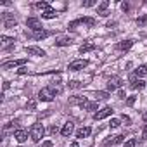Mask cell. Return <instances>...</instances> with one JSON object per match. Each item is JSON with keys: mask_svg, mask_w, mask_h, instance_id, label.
I'll list each match as a JSON object with an SVG mask.
<instances>
[{"mask_svg": "<svg viewBox=\"0 0 147 147\" xmlns=\"http://www.w3.org/2000/svg\"><path fill=\"white\" fill-rule=\"evenodd\" d=\"M43 135H45V128H43V125H42V123H35V125L31 126V130H30V137H31V140H33V142H40V140L43 138Z\"/></svg>", "mask_w": 147, "mask_h": 147, "instance_id": "1", "label": "cell"}, {"mask_svg": "<svg viewBox=\"0 0 147 147\" xmlns=\"http://www.w3.org/2000/svg\"><path fill=\"white\" fill-rule=\"evenodd\" d=\"M95 23H97V21H95L94 18H80V19H75V21H71L67 28H69V30H75V28H76L78 24H87V26H95Z\"/></svg>", "mask_w": 147, "mask_h": 147, "instance_id": "2", "label": "cell"}, {"mask_svg": "<svg viewBox=\"0 0 147 147\" xmlns=\"http://www.w3.org/2000/svg\"><path fill=\"white\" fill-rule=\"evenodd\" d=\"M88 66V61L87 59H76V61H73V62H69V71H80V69H83V67H87Z\"/></svg>", "mask_w": 147, "mask_h": 147, "instance_id": "3", "label": "cell"}, {"mask_svg": "<svg viewBox=\"0 0 147 147\" xmlns=\"http://www.w3.org/2000/svg\"><path fill=\"white\" fill-rule=\"evenodd\" d=\"M54 94L50 92V88L47 87V88H42L40 92H38V100H43V102H52L54 100Z\"/></svg>", "mask_w": 147, "mask_h": 147, "instance_id": "4", "label": "cell"}, {"mask_svg": "<svg viewBox=\"0 0 147 147\" xmlns=\"http://www.w3.org/2000/svg\"><path fill=\"white\" fill-rule=\"evenodd\" d=\"M121 85H123V80L119 78V76H113V78H109L107 80V90H116V88H121Z\"/></svg>", "mask_w": 147, "mask_h": 147, "instance_id": "5", "label": "cell"}, {"mask_svg": "<svg viewBox=\"0 0 147 147\" xmlns=\"http://www.w3.org/2000/svg\"><path fill=\"white\" fill-rule=\"evenodd\" d=\"M114 111H113V107H104V109H100V111H97L95 114H94V119L95 121H100V119H104V118H107V116H111Z\"/></svg>", "mask_w": 147, "mask_h": 147, "instance_id": "6", "label": "cell"}, {"mask_svg": "<svg viewBox=\"0 0 147 147\" xmlns=\"http://www.w3.org/2000/svg\"><path fill=\"white\" fill-rule=\"evenodd\" d=\"M26 26L31 28L35 33H36V31H42V23H40V19H36V18H28V19H26Z\"/></svg>", "mask_w": 147, "mask_h": 147, "instance_id": "7", "label": "cell"}, {"mask_svg": "<svg viewBox=\"0 0 147 147\" xmlns=\"http://www.w3.org/2000/svg\"><path fill=\"white\" fill-rule=\"evenodd\" d=\"M28 61L26 59H16V61H7L2 64V69H12V67H18V66H24Z\"/></svg>", "mask_w": 147, "mask_h": 147, "instance_id": "8", "label": "cell"}, {"mask_svg": "<svg viewBox=\"0 0 147 147\" xmlns=\"http://www.w3.org/2000/svg\"><path fill=\"white\" fill-rule=\"evenodd\" d=\"M11 45H14V38L12 36H7V35L0 36V47H2V50H7Z\"/></svg>", "mask_w": 147, "mask_h": 147, "instance_id": "9", "label": "cell"}, {"mask_svg": "<svg viewBox=\"0 0 147 147\" xmlns=\"http://www.w3.org/2000/svg\"><path fill=\"white\" fill-rule=\"evenodd\" d=\"M73 131H75V123H73V121H67V123H64V126H62V130H61L62 137H69Z\"/></svg>", "mask_w": 147, "mask_h": 147, "instance_id": "10", "label": "cell"}, {"mask_svg": "<svg viewBox=\"0 0 147 147\" xmlns=\"http://www.w3.org/2000/svg\"><path fill=\"white\" fill-rule=\"evenodd\" d=\"M2 21H4V24H5V28H14L16 26V19L9 14V12H5V14H2Z\"/></svg>", "mask_w": 147, "mask_h": 147, "instance_id": "11", "label": "cell"}, {"mask_svg": "<svg viewBox=\"0 0 147 147\" xmlns=\"http://www.w3.org/2000/svg\"><path fill=\"white\" fill-rule=\"evenodd\" d=\"M26 52H28V54H31V55H38V57H43V55H45V50H43V49H40V47H35V45L26 47Z\"/></svg>", "mask_w": 147, "mask_h": 147, "instance_id": "12", "label": "cell"}, {"mask_svg": "<svg viewBox=\"0 0 147 147\" xmlns=\"http://www.w3.org/2000/svg\"><path fill=\"white\" fill-rule=\"evenodd\" d=\"M14 138H16L19 144H23V142L28 138V131H24V130H16V131H14Z\"/></svg>", "mask_w": 147, "mask_h": 147, "instance_id": "13", "label": "cell"}, {"mask_svg": "<svg viewBox=\"0 0 147 147\" xmlns=\"http://www.w3.org/2000/svg\"><path fill=\"white\" fill-rule=\"evenodd\" d=\"M71 43H73V38H71V36H62V38H59V40L55 42L57 47H67V45H71Z\"/></svg>", "mask_w": 147, "mask_h": 147, "instance_id": "14", "label": "cell"}, {"mask_svg": "<svg viewBox=\"0 0 147 147\" xmlns=\"http://www.w3.org/2000/svg\"><path fill=\"white\" fill-rule=\"evenodd\" d=\"M107 7H109V2H107V0H104V2H100V4H99L97 12H99L100 16H107Z\"/></svg>", "mask_w": 147, "mask_h": 147, "instance_id": "15", "label": "cell"}, {"mask_svg": "<svg viewBox=\"0 0 147 147\" xmlns=\"http://www.w3.org/2000/svg\"><path fill=\"white\" fill-rule=\"evenodd\" d=\"M131 45H133V40H125V42H119L118 43V50H130L131 49Z\"/></svg>", "mask_w": 147, "mask_h": 147, "instance_id": "16", "label": "cell"}, {"mask_svg": "<svg viewBox=\"0 0 147 147\" xmlns=\"http://www.w3.org/2000/svg\"><path fill=\"white\" fill-rule=\"evenodd\" d=\"M97 107H99L97 100H95V102H90V100H87V102L82 106V109H83V111H97Z\"/></svg>", "mask_w": 147, "mask_h": 147, "instance_id": "17", "label": "cell"}, {"mask_svg": "<svg viewBox=\"0 0 147 147\" xmlns=\"http://www.w3.org/2000/svg\"><path fill=\"white\" fill-rule=\"evenodd\" d=\"M18 126H19V121H18V119H12V121H9V123L5 125L4 131H11V130H14V131H16V130H19Z\"/></svg>", "mask_w": 147, "mask_h": 147, "instance_id": "18", "label": "cell"}, {"mask_svg": "<svg viewBox=\"0 0 147 147\" xmlns=\"http://www.w3.org/2000/svg\"><path fill=\"white\" fill-rule=\"evenodd\" d=\"M90 131H92V130H90L88 126H83V128H80V130L76 131V138H85V137L90 135Z\"/></svg>", "mask_w": 147, "mask_h": 147, "instance_id": "19", "label": "cell"}, {"mask_svg": "<svg viewBox=\"0 0 147 147\" xmlns=\"http://www.w3.org/2000/svg\"><path fill=\"white\" fill-rule=\"evenodd\" d=\"M94 49H95V45H94L92 42H87V43H83V45L80 47V52L85 54V52H90V50H94Z\"/></svg>", "mask_w": 147, "mask_h": 147, "instance_id": "20", "label": "cell"}, {"mask_svg": "<svg viewBox=\"0 0 147 147\" xmlns=\"http://www.w3.org/2000/svg\"><path fill=\"white\" fill-rule=\"evenodd\" d=\"M55 16H57V14H55V11H54V9H47V11L42 14V18H43V19H54Z\"/></svg>", "mask_w": 147, "mask_h": 147, "instance_id": "21", "label": "cell"}, {"mask_svg": "<svg viewBox=\"0 0 147 147\" xmlns=\"http://www.w3.org/2000/svg\"><path fill=\"white\" fill-rule=\"evenodd\" d=\"M145 87V82H142V80H135V82H131V88L133 90H142Z\"/></svg>", "mask_w": 147, "mask_h": 147, "instance_id": "22", "label": "cell"}, {"mask_svg": "<svg viewBox=\"0 0 147 147\" xmlns=\"http://www.w3.org/2000/svg\"><path fill=\"white\" fill-rule=\"evenodd\" d=\"M135 75H137V76H140V78H142V76H145V75H147V66H145V64H144V66H138V69L135 71Z\"/></svg>", "mask_w": 147, "mask_h": 147, "instance_id": "23", "label": "cell"}, {"mask_svg": "<svg viewBox=\"0 0 147 147\" xmlns=\"http://www.w3.org/2000/svg\"><path fill=\"white\" fill-rule=\"evenodd\" d=\"M94 97H95V100H104V99L109 97V92H95Z\"/></svg>", "mask_w": 147, "mask_h": 147, "instance_id": "24", "label": "cell"}, {"mask_svg": "<svg viewBox=\"0 0 147 147\" xmlns=\"http://www.w3.org/2000/svg\"><path fill=\"white\" fill-rule=\"evenodd\" d=\"M49 35H50L49 31H43V30H42V31H36V33H35V38H36V40H43V38H47Z\"/></svg>", "mask_w": 147, "mask_h": 147, "instance_id": "25", "label": "cell"}, {"mask_svg": "<svg viewBox=\"0 0 147 147\" xmlns=\"http://www.w3.org/2000/svg\"><path fill=\"white\" fill-rule=\"evenodd\" d=\"M49 88H50V92H52L54 95H55V94H61V92H62V87H61V85H57V83H55V85H50Z\"/></svg>", "mask_w": 147, "mask_h": 147, "instance_id": "26", "label": "cell"}, {"mask_svg": "<svg viewBox=\"0 0 147 147\" xmlns=\"http://www.w3.org/2000/svg\"><path fill=\"white\" fill-rule=\"evenodd\" d=\"M137 24H138V26H145V24H147V14L137 18Z\"/></svg>", "mask_w": 147, "mask_h": 147, "instance_id": "27", "label": "cell"}, {"mask_svg": "<svg viewBox=\"0 0 147 147\" xmlns=\"http://www.w3.org/2000/svg\"><path fill=\"white\" fill-rule=\"evenodd\" d=\"M67 87H69V88H82L83 83H80V82H76V80H73V82L67 83Z\"/></svg>", "mask_w": 147, "mask_h": 147, "instance_id": "28", "label": "cell"}, {"mask_svg": "<svg viewBox=\"0 0 147 147\" xmlns=\"http://www.w3.org/2000/svg\"><path fill=\"white\" fill-rule=\"evenodd\" d=\"M36 9H40V11H43V12H45V11H47V9H50V7H49V4H47V2H38V4H36Z\"/></svg>", "mask_w": 147, "mask_h": 147, "instance_id": "29", "label": "cell"}, {"mask_svg": "<svg viewBox=\"0 0 147 147\" xmlns=\"http://www.w3.org/2000/svg\"><path fill=\"white\" fill-rule=\"evenodd\" d=\"M116 144V137H109L107 140H104V147H109V145H114Z\"/></svg>", "mask_w": 147, "mask_h": 147, "instance_id": "30", "label": "cell"}, {"mask_svg": "<svg viewBox=\"0 0 147 147\" xmlns=\"http://www.w3.org/2000/svg\"><path fill=\"white\" fill-rule=\"evenodd\" d=\"M119 125H121V121H119V119H116V118H113V119H111V123H109V126H111V128H118Z\"/></svg>", "mask_w": 147, "mask_h": 147, "instance_id": "31", "label": "cell"}, {"mask_svg": "<svg viewBox=\"0 0 147 147\" xmlns=\"http://www.w3.org/2000/svg\"><path fill=\"white\" fill-rule=\"evenodd\" d=\"M135 144H137V140H133V138H130L128 142H125V144H123V147H135Z\"/></svg>", "mask_w": 147, "mask_h": 147, "instance_id": "32", "label": "cell"}, {"mask_svg": "<svg viewBox=\"0 0 147 147\" xmlns=\"http://www.w3.org/2000/svg\"><path fill=\"white\" fill-rule=\"evenodd\" d=\"M142 138H147V123H145L144 128H142Z\"/></svg>", "mask_w": 147, "mask_h": 147, "instance_id": "33", "label": "cell"}, {"mask_svg": "<svg viewBox=\"0 0 147 147\" xmlns=\"http://www.w3.org/2000/svg\"><path fill=\"white\" fill-rule=\"evenodd\" d=\"M126 104H128V106H133V104H135V97H128V99H126Z\"/></svg>", "mask_w": 147, "mask_h": 147, "instance_id": "34", "label": "cell"}, {"mask_svg": "<svg viewBox=\"0 0 147 147\" xmlns=\"http://www.w3.org/2000/svg\"><path fill=\"white\" fill-rule=\"evenodd\" d=\"M28 107H30V109H35V107H36V100H30V102H28Z\"/></svg>", "mask_w": 147, "mask_h": 147, "instance_id": "35", "label": "cell"}, {"mask_svg": "<svg viewBox=\"0 0 147 147\" xmlns=\"http://www.w3.org/2000/svg\"><path fill=\"white\" fill-rule=\"evenodd\" d=\"M121 142H125V135H118L116 137V144H121Z\"/></svg>", "mask_w": 147, "mask_h": 147, "instance_id": "36", "label": "cell"}, {"mask_svg": "<svg viewBox=\"0 0 147 147\" xmlns=\"http://www.w3.org/2000/svg\"><path fill=\"white\" fill-rule=\"evenodd\" d=\"M42 147H54V144H52L50 140H45V142L42 144Z\"/></svg>", "mask_w": 147, "mask_h": 147, "instance_id": "37", "label": "cell"}, {"mask_svg": "<svg viewBox=\"0 0 147 147\" xmlns=\"http://www.w3.org/2000/svg\"><path fill=\"white\" fill-rule=\"evenodd\" d=\"M94 4H95L94 0H87V2H83V5H85V7H92Z\"/></svg>", "mask_w": 147, "mask_h": 147, "instance_id": "38", "label": "cell"}, {"mask_svg": "<svg viewBox=\"0 0 147 147\" xmlns=\"http://www.w3.org/2000/svg\"><path fill=\"white\" fill-rule=\"evenodd\" d=\"M57 131H59V130H57V126H50V133H52V135H55Z\"/></svg>", "mask_w": 147, "mask_h": 147, "instance_id": "39", "label": "cell"}, {"mask_svg": "<svg viewBox=\"0 0 147 147\" xmlns=\"http://www.w3.org/2000/svg\"><path fill=\"white\" fill-rule=\"evenodd\" d=\"M121 9H123V11H128V9H130V5L125 2V4H121Z\"/></svg>", "mask_w": 147, "mask_h": 147, "instance_id": "40", "label": "cell"}, {"mask_svg": "<svg viewBox=\"0 0 147 147\" xmlns=\"http://www.w3.org/2000/svg\"><path fill=\"white\" fill-rule=\"evenodd\" d=\"M118 97H119V99H125L126 95H125V92H123V90H119V92H118Z\"/></svg>", "mask_w": 147, "mask_h": 147, "instance_id": "41", "label": "cell"}, {"mask_svg": "<svg viewBox=\"0 0 147 147\" xmlns=\"http://www.w3.org/2000/svg\"><path fill=\"white\" fill-rule=\"evenodd\" d=\"M71 147H80V145H78V144L75 142V144H71Z\"/></svg>", "mask_w": 147, "mask_h": 147, "instance_id": "42", "label": "cell"}, {"mask_svg": "<svg viewBox=\"0 0 147 147\" xmlns=\"http://www.w3.org/2000/svg\"><path fill=\"white\" fill-rule=\"evenodd\" d=\"M144 119H145V123H147V113H144Z\"/></svg>", "mask_w": 147, "mask_h": 147, "instance_id": "43", "label": "cell"}]
</instances>
